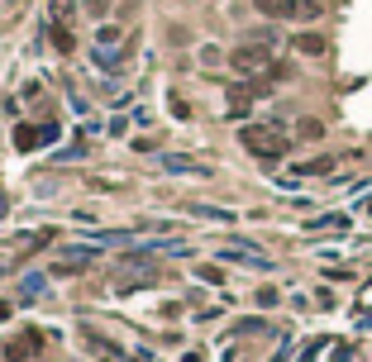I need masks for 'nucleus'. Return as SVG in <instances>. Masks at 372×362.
I'll return each mask as SVG.
<instances>
[{
	"label": "nucleus",
	"instance_id": "19",
	"mask_svg": "<svg viewBox=\"0 0 372 362\" xmlns=\"http://www.w3.org/2000/svg\"><path fill=\"white\" fill-rule=\"evenodd\" d=\"M320 348H324V339H315V344H306V358H301V362H315V353H320Z\"/></svg>",
	"mask_w": 372,
	"mask_h": 362
},
{
	"label": "nucleus",
	"instance_id": "5",
	"mask_svg": "<svg viewBox=\"0 0 372 362\" xmlns=\"http://www.w3.org/2000/svg\"><path fill=\"white\" fill-rule=\"evenodd\" d=\"M158 167L172 176H211V167L201 158H186V153H158Z\"/></svg>",
	"mask_w": 372,
	"mask_h": 362
},
{
	"label": "nucleus",
	"instance_id": "15",
	"mask_svg": "<svg viewBox=\"0 0 372 362\" xmlns=\"http://www.w3.org/2000/svg\"><path fill=\"white\" fill-rule=\"evenodd\" d=\"M119 38H124V29H119V24H105V29L96 33V48H115Z\"/></svg>",
	"mask_w": 372,
	"mask_h": 362
},
{
	"label": "nucleus",
	"instance_id": "10",
	"mask_svg": "<svg viewBox=\"0 0 372 362\" xmlns=\"http://www.w3.org/2000/svg\"><path fill=\"white\" fill-rule=\"evenodd\" d=\"M191 215L211 224H234V210H220V205H191Z\"/></svg>",
	"mask_w": 372,
	"mask_h": 362
},
{
	"label": "nucleus",
	"instance_id": "9",
	"mask_svg": "<svg viewBox=\"0 0 372 362\" xmlns=\"http://www.w3.org/2000/svg\"><path fill=\"white\" fill-rule=\"evenodd\" d=\"M91 63H96L100 72H119V67H124V53H119V48H91Z\"/></svg>",
	"mask_w": 372,
	"mask_h": 362
},
{
	"label": "nucleus",
	"instance_id": "17",
	"mask_svg": "<svg viewBox=\"0 0 372 362\" xmlns=\"http://www.w3.org/2000/svg\"><path fill=\"white\" fill-rule=\"evenodd\" d=\"M296 129H301L296 139H320V134H324V129H320V119H301V124H296Z\"/></svg>",
	"mask_w": 372,
	"mask_h": 362
},
{
	"label": "nucleus",
	"instance_id": "16",
	"mask_svg": "<svg viewBox=\"0 0 372 362\" xmlns=\"http://www.w3.org/2000/svg\"><path fill=\"white\" fill-rule=\"evenodd\" d=\"M334 167V158H315V162H306V167H296L301 176H320V172H329Z\"/></svg>",
	"mask_w": 372,
	"mask_h": 362
},
{
	"label": "nucleus",
	"instance_id": "14",
	"mask_svg": "<svg viewBox=\"0 0 372 362\" xmlns=\"http://www.w3.org/2000/svg\"><path fill=\"white\" fill-rule=\"evenodd\" d=\"M53 48H58V53H72V48H77V38H72L67 24H53Z\"/></svg>",
	"mask_w": 372,
	"mask_h": 362
},
{
	"label": "nucleus",
	"instance_id": "6",
	"mask_svg": "<svg viewBox=\"0 0 372 362\" xmlns=\"http://www.w3.org/2000/svg\"><path fill=\"white\" fill-rule=\"evenodd\" d=\"M220 262H234V267H253V272H267L272 257L253 252V243H234V248H220Z\"/></svg>",
	"mask_w": 372,
	"mask_h": 362
},
{
	"label": "nucleus",
	"instance_id": "3",
	"mask_svg": "<svg viewBox=\"0 0 372 362\" xmlns=\"http://www.w3.org/2000/svg\"><path fill=\"white\" fill-rule=\"evenodd\" d=\"M96 262V248H86V243H72V248H63L58 257L48 262V277H77V272H86Z\"/></svg>",
	"mask_w": 372,
	"mask_h": 362
},
{
	"label": "nucleus",
	"instance_id": "4",
	"mask_svg": "<svg viewBox=\"0 0 372 362\" xmlns=\"http://www.w3.org/2000/svg\"><path fill=\"white\" fill-rule=\"evenodd\" d=\"M258 15L267 19H320L315 0H258Z\"/></svg>",
	"mask_w": 372,
	"mask_h": 362
},
{
	"label": "nucleus",
	"instance_id": "8",
	"mask_svg": "<svg viewBox=\"0 0 372 362\" xmlns=\"http://www.w3.org/2000/svg\"><path fill=\"white\" fill-rule=\"evenodd\" d=\"M38 348H43V334L33 329V334H24V339H15V344L5 348V358H10V362H24L29 353H38Z\"/></svg>",
	"mask_w": 372,
	"mask_h": 362
},
{
	"label": "nucleus",
	"instance_id": "12",
	"mask_svg": "<svg viewBox=\"0 0 372 362\" xmlns=\"http://www.w3.org/2000/svg\"><path fill=\"white\" fill-rule=\"evenodd\" d=\"M296 53H306V58H320V53H324V38H320V33H296Z\"/></svg>",
	"mask_w": 372,
	"mask_h": 362
},
{
	"label": "nucleus",
	"instance_id": "11",
	"mask_svg": "<svg viewBox=\"0 0 372 362\" xmlns=\"http://www.w3.org/2000/svg\"><path fill=\"white\" fill-rule=\"evenodd\" d=\"M43 286H48V277H43V272H29V277L19 282V300H38L43 296Z\"/></svg>",
	"mask_w": 372,
	"mask_h": 362
},
{
	"label": "nucleus",
	"instance_id": "1",
	"mask_svg": "<svg viewBox=\"0 0 372 362\" xmlns=\"http://www.w3.org/2000/svg\"><path fill=\"white\" fill-rule=\"evenodd\" d=\"M239 143L253 153V158H267V162H277V158L292 153V134H277V129H262V124H243Z\"/></svg>",
	"mask_w": 372,
	"mask_h": 362
},
{
	"label": "nucleus",
	"instance_id": "20",
	"mask_svg": "<svg viewBox=\"0 0 372 362\" xmlns=\"http://www.w3.org/2000/svg\"><path fill=\"white\" fill-rule=\"evenodd\" d=\"M0 319H10V305H5V300H0Z\"/></svg>",
	"mask_w": 372,
	"mask_h": 362
},
{
	"label": "nucleus",
	"instance_id": "18",
	"mask_svg": "<svg viewBox=\"0 0 372 362\" xmlns=\"http://www.w3.org/2000/svg\"><path fill=\"white\" fill-rule=\"evenodd\" d=\"M201 63H206V67H215V63H220V48H215V43H206V48H201Z\"/></svg>",
	"mask_w": 372,
	"mask_h": 362
},
{
	"label": "nucleus",
	"instance_id": "13",
	"mask_svg": "<svg viewBox=\"0 0 372 362\" xmlns=\"http://www.w3.org/2000/svg\"><path fill=\"white\" fill-rule=\"evenodd\" d=\"M72 10H77V0H48V19L53 24H72Z\"/></svg>",
	"mask_w": 372,
	"mask_h": 362
},
{
	"label": "nucleus",
	"instance_id": "2",
	"mask_svg": "<svg viewBox=\"0 0 372 362\" xmlns=\"http://www.w3.org/2000/svg\"><path fill=\"white\" fill-rule=\"evenodd\" d=\"M229 63H234V72L239 77H258V72H267L272 67V43H239L234 53H229Z\"/></svg>",
	"mask_w": 372,
	"mask_h": 362
},
{
	"label": "nucleus",
	"instance_id": "21",
	"mask_svg": "<svg viewBox=\"0 0 372 362\" xmlns=\"http://www.w3.org/2000/svg\"><path fill=\"white\" fill-rule=\"evenodd\" d=\"M368 215H372V201H368Z\"/></svg>",
	"mask_w": 372,
	"mask_h": 362
},
{
	"label": "nucleus",
	"instance_id": "7",
	"mask_svg": "<svg viewBox=\"0 0 372 362\" xmlns=\"http://www.w3.org/2000/svg\"><path fill=\"white\" fill-rule=\"evenodd\" d=\"M58 134H63L58 124H38V129L24 124V129L15 134V148H19V153H33V148H48V143H58Z\"/></svg>",
	"mask_w": 372,
	"mask_h": 362
}]
</instances>
